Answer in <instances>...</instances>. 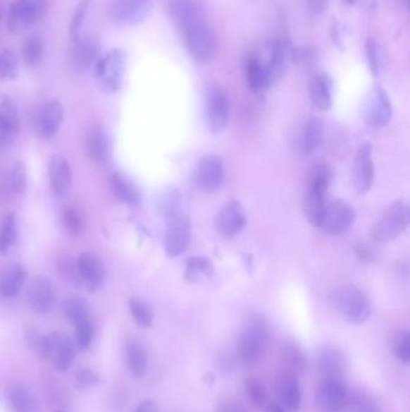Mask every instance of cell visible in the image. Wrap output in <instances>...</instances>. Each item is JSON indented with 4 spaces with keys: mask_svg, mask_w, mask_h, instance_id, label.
<instances>
[{
    "mask_svg": "<svg viewBox=\"0 0 410 412\" xmlns=\"http://www.w3.org/2000/svg\"><path fill=\"white\" fill-rule=\"evenodd\" d=\"M30 345L40 358L51 362L59 371L69 370L76 358L74 340L62 332H54L47 335H32Z\"/></svg>",
    "mask_w": 410,
    "mask_h": 412,
    "instance_id": "cell-1",
    "label": "cell"
},
{
    "mask_svg": "<svg viewBox=\"0 0 410 412\" xmlns=\"http://www.w3.org/2000/svg\"><path fill=\"white\" fill-rule=\"evenodd\" d=\"M270 339L266 320L258 313L249 315L238 339V358L244 365H254L263 357Z\"/></svg>",
    "mask_w": 410,
    "mask_h": 412,
    "instance_id": "cell-2",
    "label": "cell"
},
{
    "mask_svg": "<svg viewBox=\"0 0 410 412\" xmlns=\"http://www.w3.org/2000/svg\"><path fill=\"white\" fill-rule=\"evenodd\" d=\"M330 303L342 318L353 325H364L372 313L365 293L354 284H342L337 287L330 296Z\"/></svg>",
    "mask_w": 410,
    "mask_h": 412,
    "instance_id": "cell-3",
    "label": "cell"
},
{
    "mask_svg": "<svg viewBox=\"0 0 410 412\" xmlns=\"http://www.w3.org/2000/svg\"><path fill=\"white\" fill-rule=\"evenodd\" d=\"M127 64V54L122 49H115L98 59L94 66L95 81L100 91L113 95L120 90L124 71Z\"/></svg>",
    "mask_w": 410,
    "mask_h": 412,
    "instance_id": "cell-4",
    "label": "cell"
},
{
    "mask_svg": "<svg viewBox=\"0 0 410 412\" xmlns=\"http://www.w3.org/2000/svg\"><path fill=\"white\" fill-rule=\"evenodd\" d=\"M228 95L217 83H209L205 92V119L209 132L220 134L229 123Z\"/></svg>",
    "mask_w": 410,
    "mask_h": 412,
    "instance_id": "cell-5",
    "label": "cell"
},
{
    "mask_svg": "<svg viewBox=\"0 0 410 412\" xmlns=\"http://www.w3.org/2000/svg\"><path fill=\"white\" fill-rule=\"evenodd\" d=\"M182 37L188 54L197 62H211L217 54V34L206 22L189 29Z\"/></svg>",
    "mask_w": 410,
    "mask_h": 412,
    "instance_id": "cell-6",
    "label": "cell"
},
{
    "mask_svg": "<svg viewBox=\"0 0 410 412\" xmlns=\"http://www.w3.org/2000/svg\"><path fill=\"white\" fill-rule=\"evenodd\" d=\"M409 222V210L406 202L402 200L394 202L383 214L374 224L373 238L377 241L385 243L397 238L398 235L406 231Z\"/></svg>",
    "mask_w": 410,
    "mask_h": 412,
    "instance_id": "cell-7",
    "label": "cell"
},
{
    "mask_svg": "<svg viewBox=\"0 0 410 412\" xmlns=\"http://www.w3.org/2000/svg\"><path fill=\"white\" fill-rule=\"evenodd\" d=\"M355 217V211L348 202L341 199H328L319 228L328 234L340 236L353 227Z\"/></svg>",
    "mask_w": 410,
    "mask_h": 412,
    "instance_id": "cell-8",
    "label": "cell"
},
{
    "mask_svg": "<svg viewBox=\"0 0 410 412\" xmlns=\"http://www.w3.org/2000/svg\"><path fill=\"white\" fill-rule=\"evenodd\" d=\"M362 116L371 129H382L392 117V104L389 95L380 86H374L366 97Z\"/></svg>",
    "mask_w": 410,
    "mask_h": 412,
    "instance_id": "cell-9",
    "label": "cell"
},
{
    "mask_svg": "<svg viewBox=\"0 0 410 412\" xmlns=\"http://www.w3.org/2000/svg\"><path fill=\"white\" fill-rule=\"evenodd\" d=\"M224 178V165L220 158L214 154L204 156L194 165V183L205 193L217 192Z\"/></svg>",
    "mask_w": 410,
    "mask_h": 412,
    "instance_id": "cell-10",
    "label": "cell"
},
{
    "mask_svg": "<svg viewBox=\"0 0 410 412\" xmlns=\"http://www.w3.org/2000/svg\"><path fill=\"white\" fill-rule=\"evenodd\" d=\"M153 0H113L110 17L116 25L132 27L139 25L152 11Z\"/></svg>",
    "mask_w": 410,
    "mask_h": 412,
    "instance_id": "cell-11",
    "label": "cell"
},
{
    "mask_svg": "<svg viewBox=\"0 0 410 412\" xmlns=\"http://www.w3.org/2000/svg\"><path fill=\"white\" fill-rule=\"evenodd\" d=\"M190 234H192L190 221L185 214H180L175 219L168 221L163 240L166 256L176 258L183 255L190 243Z\"/></svg>",
    "mask_w": 410,
    "mask_h": 412,
    "instance_id": "cell-12",
    "label": "cell"
},
{
    "mask_svg": "<svg viewBox=\"0 0 410 412\" xmlns=\"http://www.w3.org/2000/svg\"><path fill=\"white\" fill-rule=\"evenodd\" d=\"M316 404L321 412H342L348 392L341 380L321 379L316 388Z\"/></svg>",
    "mask_w": 410,
    "mask_h": 412,
    "instance_id": "cell-13",
    "label": "cell"
},
{
    "mask_svg": "<svg viewBox=\"0 0 410 412\" xmlns=\"http://www.w3.org/2000/svg\"><path fill=\"white\" fill-rule=\"evenodd\" d=\"M168 13L182 35L189 29L206 22L199 0H170Z\"/></svg>",
    "mask_w": 410,
    "mask_h": 412,
    "instance_id": "cell-14",
    "label": "cell"
},
{
    "mask_svg": "<svg viewBox=\"0 0 410 412\" xmlns=\"http://www.w3.org/2000/svg\"><path fill=\"white\" fill-rule=\"evenodd\" d=\"M214 224L218 233L225 238L240 234L247 226V214L242 204L237 200L225 204L218 211Z\"/></svg>",
    "mask_w": 410,
    "mask_h": 412,
    "instance_id": "cell-15",
    "label": "cell"
},
{
    "mask_svg": "<svg viewBox=\"0 0 410 412\" xmlns=\"http://www.w3.org/2000/svg\"><path fill=\"white\" fill-rule=\"evenodd\" d=\"M374 181V163L372 145L362 144L357 150L353 163V183L359 193L368 192Z\"/></svg>",
    "mask_w": 410,
    "mask_h": 412,
    "instance_id": "cell-16",
    "label": "cell"
},
{
    "mask_svg": "<svg viewBox=\"0 0 410 412\" xmlns=\"http://www.w3.org/2000/svg\"><path fill=\"white\" fill-rule=\"evenodd\" d=\"M98 42L93 37H78L71 42L69 63L76 73H85L95 66L99 59Z\"/></svg>",
    "mask_w": 410,
    "mask_h": 412,
    "instance_id": "cell-17",
    "label": "cell"
},
{
    "mask_svg": "<svg viewBox=\"0 0 410 412\" xmlns=\"http://www.w3.org/2000/svg\"><path fill=\"white\" fill-rule=\"evenodd\" d=\"M76 263L81 284L86 287L87 291L93 293L101 289L106 272L100 258L95 256L94 253L83 252L76 260Z\"/></svg>",
    "mask_w": 410,
    "mask_h": 412,
    "instance_id": "cell-18",
    "label": "cell"
},
{
    "mask_svg": "<svg viewBox=\"0 0 410 412\" xmlns=\"http://www.w3.org/2000/svg\"><path fill=\"white\" fill-rule=\"evenodd\" d=\"M30 309L39 315L49 313L54 305V289L51 281L44 277H34L25 293Z\"/></svg>",
    "mask_w": 410,
    "mask_h": 412,
    "instance_id": "cell-19",
    "label": "cell"
},
{
    "mask_svg": "<svg viewBox=\"0 0 410 412\" xmlns=\"http://www.w3.org/2000/svg\"><path fill=\"white\" fill-rule=\"evenodd\" d=\"M316 365L321 379L343 381L347 370V359L343 352L335 346H323L318 351Z\"/></svg>",
    "mask_w": 410,
    "mask_h": 412,
    "instance_id": "cell-20",
    "label": "cell"
},
{
    "mask_svg": "<svg viewBox=\"0 0 410 412\" xmlns=\"http://www.w3.org/2000/svg\"><path fill=\"white\" fill-rule=\"evenodd\" d=\"M275 389L279 403L285 410L289 412L299 411L302 396L297 376L289 371H280L275 377Z\"/></svg>",
    "mask_w": 410,
    "mask_h": 412,
    "instance_id": "cell-21",
    "label": "cell"
},
{
    "mask_svg": "<svg viewBox=\"0 0 410 412\" xmlns=\"http://www.w3.org/2000/svg\"><path fill=\"white\" fill-rule=\"evenodd\" d=\"M333 78L326 73H320L311 78L308 93L312 107L318 111L326 112L333 107Z\"/></svg>",
    "mask_w": 410,
    "mask_h": 412,
    "instance_id": "cell-22",
    "label": "cell"
},
{
    "mask_svg": "<svg viewBox=\"0 0 410 412\" xmlns=\"http://www.w3.org/2000/svg\"><path fill=\"white\" fill-rule=\"evenodd\" d=\"M49 185L57 197H64L73 183L69 162L62 156H54L49 163Z\"/></svg>",
    "mask_w": 410,
    "mask_h": 412,
    "instance_id": "cell-23",
    "label": "cell"
},
{
    "mask_svg": "<svg viewBox=\"0 0 410 412\" xmlns=\"http://www.w3.org/2000/svg\"><path fill=\"white\" fill-rule=\"evenodd\" d=\"M37 22L33 8L27 0H15L8 15V29L10 33L22 34Z\"/></svg>",
    "mask_w": 410,
    "mask_h": 412,
    "instance_id": "cell-24",
    "label": "cell"
},
{
    "mask_svg": "<svg viewBox=\"0 0 410 412\" xmlns=\"http://www.w3.org/2000/svg\"><path fill=\"white\" fill-rule=\"evenodd\" d=\"M27 272L21 264H10L0 272V297L13 298L21 292Z\"/></svg>",
    "mask_w": 410,
    "mask_h": 412,
    "instance_id": "cell-25",
    "label": "cell"
},
{
    "mask_svg": "<svg viewBox=\"0 0 410 412\" xmlns=\"http://www.w3.org/2000/svg\"><path fill=\"white\" fill-rule=\"evenodd\" d=\"M324 136V124L318 117L306 121L299 135V151L304 156L316 152Z\"/></svg>",
    "mask_w": 410,
    "mask_h": 412,
    "instance_id": "cell-26",
    "label": "cell"
},
{
    "mask_svg": "<svg viewBox=\"0 0 410 412\" xmlns=\"http://www.w3.org/2000/svg\"><path fill=\"white\" fill-rule=\"evenodd\" d=\"M111 186L116 198L118 199L119 202L130 207L139 205V202L142 200V195L139 187L124 174L117 173V171L112 174Z\"/></svg>",
    "mask_w": 410,
    "mask_h": 412,
    "instance_id": "cell-27",
    "label": "cell"
},
{
    "mask_svg": "<svg viewBox=\"0 0 410 412\" xmlns=\"http://www.w3.org/2000/svg\"><path fill=\"white\" fill-rule=\"evenodd\" d=\"M85 150H86L87 157L92 162L101 163L106 161L108 151H110V141L106 133L99 127L89 129L85 139Z\"/></svg>",
    "mask_w": 410,
    "mask_h": 412,
    "instance_id": "cell-28",
    "label": "cell"
},
{
    "mask_svg": "<svg viewBox=\"0 0 410 412\" xmlns=\"http://www.w3.org/2000/svg\"><path fill=\"white\" fill-rule=\"evenodd\" d=\"M10 412H39L33 393L25 384H13L6 392Z\"/></svg>",
    "mask_w": 410,
    "mask_h": 412,
    "instance_id": "cell-29",
    "label": "cell"
},
{
    "mask_svg": "<svg viewBox=\"0 0 410 412\" xmlns=\"http://www.w3.org/2000/svg\"><path fill=\"white\" fill-rule=\"evenodd\" d=\"M246 75L248 86L251 91H265L268 87L273 85L270 71L267 69L266 64L261 62L259 58L251 57L246 64Z\"/></svg>",
    "mask_w": 410,
    "mask_h": 412,
    "instance_id": "cell-30",
    "label": "cell"
},
{
    "mask_svg": "<svg viewBox=\"0 0 410 412\" xmlns=\"http://www.w3.org/2000/svg\"><path fill=\"white\" fill-rule=\"evenodd\" d=\"M64 120V110L59 102H49L42 109L40 117V129L46 139H51L57 134Z\"/></svg>",
    "mask_w": 410,
    "mask_h": 412,
    "instance_id": "cell-31",
    "label": "cell"
},
{
    "mask_svg": "<svg viewBox=\"0 0 410 412\" xmlns=\"http://www.w3.org/2000/svg\"><path fill=\"white\" fill-rule=\"evenodd\" d=\"M333 181V168L324 162L316 163L308 173L307 193L328 194Z\"/></svg>",
    "mask_w": 410,
    "mask_h": 412,
    "instance_id": "cell-32",
    "label": "cell"
},
{
    "mask_svg": "<svg viewBox=\"0 0 410 412\" xmlns=\"http://www.w3.org/2000/svg\"><path fill=\"white\" fill-rule=\"evenodd\" d=\"M125 360L129 370L136 377H142L148 368V353L144 345L137 340H129L125 344Z\"/></svg>",
    "mask_w": 410,
    "mask_h": 412,
    "instance_id": "cell-33",
    "label": "cell"
},
{
    "mask_svg": "<svg viewBox=\"0 0 410 412\" xmlns=\"http://www.w3.org/2000/svg\"><path fill=\"white\" fill-rule=\"evenodd\" d=\"M279 358H280V363L283 365V370L289 371L296 376L304 372V369L307 367V358H306L304 351L292 342L282 346L280 352H279Z\"/></svg>",
    "mask_w": 410,
    "mask_h": 412,
    "instance_id": "cell-34",
    "label": "cell"
},
{
    "mask_svg": "<svg viewBox=\"0 0 410 412\" xmlns=\"http://www.w3.org/2000/svg\"><path fill=\"white\" fill-rule=\"evenodd\" d=\"M45 42L42 37L33 35L28 37L22 47L23 62L28 69H37L45 57Z\"/></svg>",
    "mask_w": 410,
    "mask_h": 412,
    "instance_id": "cell-35",
    "label": "cell"
},
{
    "mask_svg": "<svg viewBox=\"0 0 410 412\" xmlns=\"http://www.w3.org/2000/svg\"><path fill=\"white\" fill-rule=\"evenodd\" d=\"M5 190L10 193L22 195L27 190V170L21 162L8 166L4 174Z\"/></svg>",
    "mask_w": 410,
    "mask_h": 412,
    "instance_id": "cell-36",
    "label": "cell"
},
{
    "mask_svg": "<svg viewBox=\"0 0 410 412\" xmlns=\"http://www.w3.org/2000/svg\"><path fill=\"white\" fill-rule=\"evenodd\" d=\"M18 236L16 214L8 212L0 221V255L6 256Z\"/></svg>",
    "mask_w": 410,
    "mask_h": 412,
    "instance_id": "cell-37",
    "label": "cell"
},
{
    "mask_svg": "<svg viewBox=\"0 0 410 412\" xmlns=\"http://www.w3.org/2000/svg\"><path fill=\"white\" fill-rule=\"evenodd\" d=\"M156 206L165 222H168L170 219L182 214L181 194L175 188L165 190L164 193L160 195Z\"/></svg>",
    "mask_w": 410,
    "mask_h": 412,
    "instance_id": "cell-38",
    "label": "cell"
},
{
    "mask_svg": "<svg viewBox=\"0 0 410 412\" xmlns=\"http://www.w3.org/2000/svg\"><path fill=\"white\" fill-rule=\"evenodd\" d=\"M0 127L17 136L20 132V114L16 104L5 98L0 103Z\"/></svg>",
    "mask_w": 410,
    "mask_h": 412,
    "instance_id": "cell-39",
    "label": "cell"
},
{
    "mask_svg": "<svg viewBox=\"0 0 410 412\" xmlns=\"http://www.w3.org/2000/svg\"><path fill=\"white\" fill-rule=\"evenodd\" d=\"M213 264L205 257H192L185 264V279L189 282L213 275Z\"/></svg>",
    "mask_w": 410,
    "mask_h": 412,
    "instance_id": "cell-40",
    "label": "cell"
},
{
    "mask_svg": "<svg viewBox=\"0 0 410 412\" xmlns=\"http://www.w3.org/2000/svg\"><path fill=\"white\" fill-rule=\"evenodd\" d=\"M64 316L68 322L73 325V327L91 321L88 308L81 298H71L69 301H66L64 305Z\"/></svg>",
    "mask_w": 410,
    "mask_h": 412,
    "instance_id": "cell-41",
    "label": "cell"
},
{
    "mask_svg": "<svg viewBox=\"0 0 410 412\" xmlns=\"http://www.w3.org/2000/svg\"><path fill=\"white\" fill-rule=\"evenodd\" d=\"M129 310L137 326L141 328H151L153 326V311L146 301L139 298H132L129 301Z\"/></svg>",
    "mask_w": 410,
    "mask_h": 412,
    "instance_id": "cell-42",
    "label": "cell"
},
{
    "mask_svg": "<svg viewBox=\"0 0 410 412\" xmlns=\"http://www.w3.org/2000/svg\"><path fill=\"white\" fill-rule=\"evenodd\" d=\"M63 224L66 231L73 236H80L85 231L86 222L81 211L75 206L66 205L63 210Z\"/></svg>",
    "mask_w": 410,
    "mask_h": 412,
    "instance_id": "cell-43",
    "label": "cell"
},
{
    "mask_svg": "<svg viewBox=\"0 0 410 412\" xmlns=\"http://www.w3.org/2000/svg\"><path fill=\"white\" fill-rule=\"evenodd\" d=\"M342 412H379V406L372 396L356 393L349 396Z\"/></svg>",
    "mask_w": 410,
    "mask_h": 412,
    "instance_id": "cell-44",
    "label": "cell"
},
{
    "mask_svg": "<svg viewBox=\"0 0 410 412\" xmlns=\"http://www.w3.org/2000/svg\"><path fill=\"white\" fill-rule=\"evenodd\" d=\"M246 394L251 404L258 408H265L267 403V389L260 380L249 377L244 382Z\"/></svg>",
    "mask_w": 410,
    "mask_h": 412,
    "instance_id": "cell-45",
    "label": "cell"
},
{
    "mask_svg": "<svg viewBox=\"0 0 410 412\" xmlns=\"http://www.w3.org/2000/svg\"><path fill=\"white\" fill-rule=\"evenodd\" d=\"M391 347L395 357L399 362L408 364L410 362V334L408 330H399L392 338Z\"/></svg>",
    "mask_w": 410,
    "mask_h": 412,
    "instance_id": "cell-46",
    "label": "cell"
},
{
    "mask_svg": "<svg viewBox=\"0 0 410 412\" xmlns=\"http://www.w3.org/2000/svg\"><path fill=\"white\" fill-rule=\"evenodd\" d=\"M18 76V62L13 51L4 50L0 54V78L15 80Z\"/></svg>",
    "mask_w": 410,
    "mask_h": 412,
    "instance_id": "cell-47",
    "label": "cell"
},
{
    "mask_svg": "<svg viewBox=\"0 0 410 412\" xmlns=\"http://www.w3.org/2000/svg\"><path fill=\"white\" fill-rule=\"evenodd\" d=\"M74 342L75 345H76V349L78 351L85 352V351L88 350L91 347L92 341H93L94 329H93L92 321L81 323V325L74 327Z\"/></svg>",
    "mask_w": 410,
    "mask_h": 412,
    "instance_id": "cell-48",
    "label": "cell"
},
{
    "mask_svg": "<svg viewBox=\"0 0 410 412\" xmlns=\"http://www.w3.org/2000/svg\"><path fill=\"white\" fill-rule=\"evenodd\" d=\"M92 0H81V3L77 5V8L75 10L73 18H71V23H70V37H71V42H74L76 39L81 37V29H82L83 22L86 18L87 13L91 6Z\"/></svg>",
    "mask_w": 410,
    "mask_h": 412,
    "instance_id": "cell-49",
    "label": "cell"
},
{
    "mask_svg": "<svg viewBox=\"0 0 410 412\" xmlns=\"http://www.w3.org/2000/svg\"><path fill=\"white\" fill-rule=\"evenodd\" d=\"M366 58L368 63L369 71L378 76L380 71V58H379V45L373 37L367 39L365 45Z\"/></svg>",
    "mask_w": 410,
    "mask_h": 412,
    "instance_id": "cell-50",
    "label": "cell"
},
{
    "mask_svg": "<svg viewBox=\"0 0 410 412\" xmlns=\"http://www.w3.org/2000/svg\"><path fill=\"white\" fill-rule=\"evenodd\" d=\"M76 387L81 391H87L89 388L94 387L99 384V376L95 371L88 368H83L76 372L75 377Z\"/></svg>",
    "mask_w": 410,
    "mask_h": 412,
    "instance_id": "cell-51",
    "label": "cell"
},
{
    "mask_svg": "<svg viewBox=\"0 0 410 412\" xmlns=\"http://www.w3.org/2000/svg\"><path fill=\"white\" fill-rule=\"evenodd\" d=\"M58 272L62 275L63 279H66V281H71L74 284H81L76 260H70V258H63V260H59Z\"/></svg>",
    "mask_w": 410,
    "mask_h": 412,
    "instance_id": "cell-52",
    "label": "cell"
},
{
    "mask_svg": "<svg viewBox=\"0 0 410 412\" xmlns=\"http://www.w3.org/2000/svg\"><path fill=\"white\" fill-rule=\"evenodd\" d=\"M27 1L33 8L37 21H40L42 17L45 16L46 11H47V0H27Z\"/></svg>",
    "mask_w": 410,
    "mask_h": 412,
    "instance_id": "cell-53",
    "label": "cell"
},
{
    "mask_svg": "<svg viewBox=\"0 0 410 412\" xmlns=\"http://www.w3.org/2000/svg\"><path fill=\"white\" fill-rule=\"evenodd\" d=\"M328 0H307L308 8L314 16H319L328 8Z\"/></svg>",
    "mask_w": 410,
    "mask_h": 412,
    "instance_id": "cell-54",
    "label": "cell"
},
{
    "mask_svg": "<svg viewBox=\"0 0 410 412\" xmlns=\"http://www.w3.org/2000/svg\"><path fill=\"white\" fill-rule=\"evenodd\" d=\"M356 255L364 262H371V260H373L374 252L371 248H367L365 243H361L356 248Z\"/></svg>",
    "mask_w": 410,
    "mask_h": 412,
    "instance_id": "cell-55",
    "label": "cell"
},
{
    "mask_svg": "<svg viewBox=\"0 0 410 412\" xmlns=\"http://www.w3.org/2000/svg\"><path fill=\"white\" fill-rule=\"evenodd\" d=\"M16 136L13 135L11 133L5 131L4 128L0 127V150L6 149L10 145L13 144Z\"/></svg>",
    "mask_w": 410,
    "mask_h": 412,
    "instance_id": "cell-56",
    "label": "cell"
},
{
    "mask_svg": "<svg viewBox=\"0 0 410 412\" xmlns=\"http://www.w3.org/2000/svg\"><path fill=\"white\" fill-rule=\"evenodd\" d=\"M135 412H159V408L152 400H144L139 403Z\"/></svg>",
    "mask_w": 410,
    "mask_h": 412,
    "instance_id": "cell-57",
    "label": "cell"
},
{
    "mask_svg": "<svg viewBox=\"0 0 410 412\" xmlns=\"http://www.w3.org/2000/svg\"><path fill=\"white\" fill-rule=\"evenodd\" d=\"M218 412H243V410L238 405L232 404V403H223L218 408Z\"/></svg>",
    "mask_w": 410,
    "mask_h": 412,
    "instance_id": "cell-58",
    "label": "cell"
},
{
    "mask_svg": "<svg viewBox=\"0 0 410 412\" xmlns=\"http://www.w3.org/2000/svg\"><path fill=\"white\" fill-rule=\"evenodd\" d=\"M265 412H289L287 410L282 406L280 404H275V403H271V404L265 405Z\"/></svg>",
    "mask_w": 410,
    "mask_h": 412,
    "instance_id": "cell-59",
    "label": "cell"
},
{
    "mask_svg": "<svg viewBox=\"0 0 410 412\" xmlns=\"http://www.w3.org/2000/svg\"><path fill=\"white\" fill-rule=\"evenodd\" d=\"M344 1L348 5H355L357 3V0H344Z\"/></svg>",
    "mask_w": 410,
    "mask_h": 412,
    "instance_id": "cell-60",
    "label": "cell"
},
{
    "mask_svg": "<svg viewBox=\"0 0 410 412\" xmlns=\"http://www.w3.org/2000/svg\"><path fill=\"white\" fill-rule=\"evenodd\" d=\"M3 20V5L0 3V22Z\"/></svg>",
    "mask_w": 410,
    "mask_h": 412,
    "instance_id": "cell-61",
    "label": "cell"
},
{
    "mask_svg": "<svg viewBox=\"0 0 410 412\" xmlns=\"http://www.w3.org/2000/svg\"><path fill=\"white\" fill-rule=\"evenodd\" d=\"M402 1L404 4L408 5V1H409V0H402Z\"/></svg>",
    "mask_w": 410,
    "mask_h": 412,
    "instance_id": "cell-62",
    "label": "cell"
},
{
    "mask_svg": "<svg viewBox=\"0 0 410 412\" xmlns=\"http://www.w3.org/2000/svg\"><path fill=\"white\" fill-rule=\"evenodd\" d=\"M57 412H62V411H57Z\"/></svg>",
    "mask_w": 410,
    "mask_h": 412,
    "instance_id": "cell-63",
    "label": "cell"
}]
</instances>
